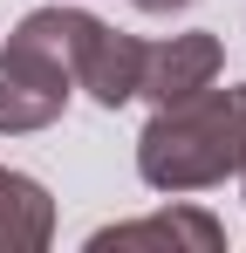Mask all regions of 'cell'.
Returning <instances> with one entry per match:
<instances>
[{"label":"cell","instance_id":"1","mask_svg":"<svg viewBox=\"0 0 246 253\" xmlns=\"http://www.w3.org/2000/svg\"><path fill=\"white\" fill-rule=\"evenodd\" d=\"M246 165V83H205L185 103H164L137 137V178L151 192H212Z\"/></svg>","mask_w":246,"mask_h":253},{"label":"cell","instance_id":"2","mask_svg":"<svg viewBox=\"0 0 246 253\" xmlns=\"http://www.w3.org/2000/svg\"><path fill=\"white\" fill-rule=\"evenodd\" d=\"M96 35V14L82 7H35L0 48V137L48 130L76 96V55Z\"/></svg>","mask_w":246,"mask_h":253},{"label":"cell","instance_id":"3","mask_svg":"<svg viewBox=\"0 0 246 253\" xmlns=\"http://www.w3.org/2000/svg\"><path fill=\"white\" fill-rule=\"evenodd\" d=\"M219 69H226V48L212 28H192V35H171V42L144 48V83L137 96L164 110V103H185V96H199L205 83H219Z\"/></svg>","mask_w":246,"mask_h":253},{"label":"cell","instance_id":"4","mask_svg":"<svg viewBox=\"0 0 246 253\" xmlns=\"http://www.w3.org/2000/svg\"><path fill=\"white\" fill-rule=\"evenodd\" d=\"M137 83H144V42L96 21V35H89L82 55H76V89H89L103 110H123V103L137 96Z\"/></svg>","mask_w":246,"mask_h":253},{"label":"cell","instance_id":"5","mask_svg":"<svg viewBox=\"0 0 246 253\" xmlns=\"http://www.w3.org/2000/svg\"><path fill=\"white\" fill-rule=\"evenodd\" d=\"M89 247L110 253V247H192V253H219L226 247V226L199 206H171V212H151V219H130V226H103L89 233Z\"/></svg>","mask_w":246,"mask_h":253},{"label":"cell","instance_id":"6","mask_svg":"<svg viewBox=\"0 0 246 253\" xmlns=\"http://www.w3.org/2000/svg\"><path fill=\"white\" fill-rule=\"evenodd\" d=\"M55 240V199L28 171L0 165V253H41Z\"/></svg>","mask_w":246,"mask_h":253},{"label":"cell","instance_id":"7","mask_svg":"<svg viewBox=\"0 0 246 253\" xmlns=\"http://www.w3.org/2000/svg\"><path fill=\"white\" fill-rule=\"evenodd\" d=\"M137 14H178V7H199V0H130Z\"/></svg>","mask_w":246,"mask_h":253},{"label":"cell","instance_id":"8","mask_svg":"<svg viewBox=\"0 0 246 253\" xmlns=\"http://www.w3.org/2000/svg\"><path fill=\"white\" fill-rule=\"evenodd\" d=\"M240 185H246V165H240Z\"/></svg>","mask_w":246,"mask_h":253}]
</instances>
